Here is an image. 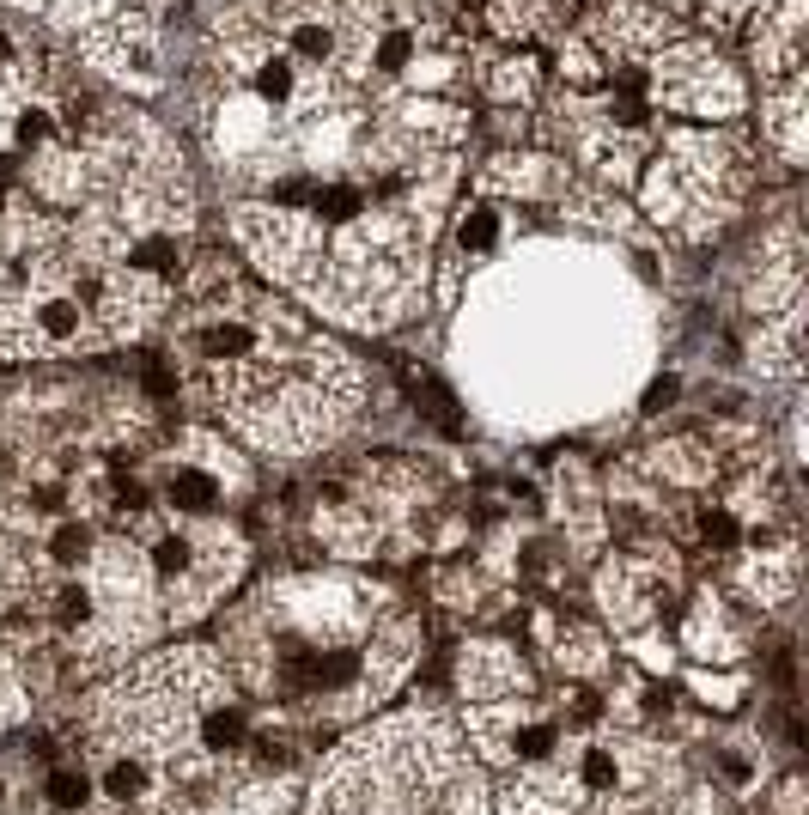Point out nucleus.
<instances>
[{"instance_id":"11","label":"nucleus","mask_w":809,"mask_h":815,"mask_svg":"<svg viewBox=\"0 0 809 815\" xmlns=\"http://www.w3.org/2000/svg\"><path fill=\"white\" fill-rule=\"evenodd\" d=\"M86 554V530H61L55 536V560H80Z\"/></svg>"},{"instance_id":"15","label":"nucleus","mask_w":809,"mask_h":815,"mask_svg":"<svg viewBox=\"0 0 809 815\" xmlns=\"http://www.w3.org/2000/svg\"><path fill=\"white\" fill-rule=\"evenodd\" d=\"M706 536H712V542H730V536H737V524H730L724 511H706Z\"/></svg>"},{"instance_id":"7","label":"nucleus","mask_w":809,"mask_h":815,"mask_svg":"<svg viewBox=\"0 0 809 815\" xmlns=\"http://www.w3.org/2000/svg\"><path fill=\"white\" fill-rule=\"evenodd\" d=\"M49 797H55L61 809H73V803H86V779H80V773H55V779H49Z\"/></svg>"},{"instance_id":"2","label":"nucleus","mask_w":809,"mask_h":815,"mask_svg":"<svg viewBox=\"0 0 809 815\" xmlns=\"http://www.w3.org/2000/svg\"><path fill=\"white\" fill-rule=\"evenodd\" d=\"M256 86H262V98H292V61H286V55L262 61V73H256Z\"/></svg>"},{"instance_id":"12","label":"nucleus","mask_w":809,"mask_h":815,"mask_svg":"<svg viewBox=\"0 0 809 815\" xmlns=\"http://www.w3.org/2000/svg\"><path fill=\"white\" fill-rule=\"evenodd\" d=\"M584 779H591V785H615V761H609V755L597 749L591 761H584Z\"/></svg>"},{"instance_id":"13","label":"nucleus","mask_w":809,"mask_h":815,"mask_svg":"<svg viewBox=\"0 0 809 815\" xmlns=\"http://www.w3.org/2000/svg\"><path fill=\"white\" fill-rule=\"evenodd\" d=\"M189 566V548L183 542H159V572H183Z\"/></svg>"},{"instance_id":"5","label":"nucleus","mask_w":809,"mask_h":815,"mask_svg":"<svg viewBox=\"0 0 809 815\" xmlns=\"http://www.w3.org/2000/svg\"><path fill=\"white\" fill-rule=\"evenodd\" d=\"M201 347H207L213 359H226V353H244V347H250V335H244L238 323H226V329H207V341H201Z\"/></svg>"},{"instance_id":"3","label":"nucleus","mask_w":809,"mask_h":815,"mask_svg":"<svg viewBox=\"0 0 809 815\" xmlns=\"http://www.w3.org/2000/svg\"><path fill=\"white\" fill-rule=\"evenodd\" d=\"M201 736H207V749H232L238 736H244V724H238V712H207Z\"/></svg>"},{"instance_id":"16","label":"nucleus","mask_w":809,"mask_h":815,"mask_svg":"<svg viewBox=\"0 0 809 815\" xmlns=\"http://www.w3.org/2000/svg\"><path fill=\"white\" fill-rule=\"evenodd\" d=\"M548 743H554V730H548V724L524 730V755H548Z\"/></svg>"},{"instance_id":"10","label":"nucleus","mask_w":809,"mask_h":815,"mask_svg":"<svg viewBox=\"0 0 809 815\" xmlns=\"http://www.w3.org/2000/svg\"><path fill=\"white\" fill-rule=\"evenodd\" d=\"M171 256H177V250H171L165 238H159V244H140V250H134V262H140V268H171Z\"/></svg>"},{"instance_id":"1","label":"nucleus","mask_w":809,"mask_h":815,"mask_svg":"<svg viewBox=\"0 0 809 815\" xmlns=\"http://www.w3.org/2000/svg\"><path fill=\"white\" fill-rule=\"evenodd\" d=\"M292 49L311 55V61H329V55H335V31H329L323 19H305L299 31H292Z\"/></svg>"},{"instance_id":"17","label":"nucleus","mask_w":809,"mask_h":815,"mask_svg":"<svg viewBox=\"0 0 809 815\" xmlns=\"http://www.w3.org/2000/svg\"><path fill=\"white\" fill-rule=\"evenodd\" d=\"M61 615L73 621V615H86V597H80V590H67V597H61Z\"/></svg>"},{"instance_id":"14","label":"nucleus","mask_w":809,"mask_h":815,"mask_svg":"<svg viewBox=\"0 0 809 815\" xmlns=\"http://www.w3.org/2000/svg\"><path fill=\"white\" fill-rule=\"evenodd\" d=\"M487 238H493V219H487V213H475V219H463V244H475V250H481Z\"/></svg>"},{"instance_id":"6","label":"nucleus","mask_w":809,"mask_h":815,"mask_svg":"<svg viewBox=\"0 0 809 815\" xmlns=\"http://www.w3.org/2000/svg\"><path fill=\"white\" fill-rule=\"evenodd\" d=\"M317 213H329V219H353V213H359V189H323V195H317Z\"/></svg>"},{"instance_id":"4","label":"nucleus","mask_w":809,"mask_h":815,"mask_svg":"<svg viewBox=\"0 0 809 815\" xmlns=\"http://www.w3.org/2000/svg\"><path fill=\"white\" fill-rule=\"evenodd\" d=\"M171 493H177L183 505H195V511H201V505H213V481H207V475H195V469H183V475L171 481Z\"/></svg>"},{"instance_id":"8","label":"nucleus","mask_w":809,"mask_h":815,"mask_svg":"<svg viewBox=\"0 0 809 815\" xmlns=\"http://www.w3.org/2000/svg\"><path fill=\"white\" fill-rule=\"evenodd\" d=\"M73 323H80V311H73L67 299H49V305H43V329H49V335H73Z\"/></svg>"},{"instance_id":"9","label":"nucleus","mask_w":809,"mask_h":815,"mask_svg":"<svg viewBox=\"0 0 809 815\" xmlns=\"http://www.w3.org/2000/svg\"><path fill=\"white\" fill-rule=\"evenodd\" d=\"M110 791H116V797L140 791V767H134V761H116V767H110Z\"/></svg>"}]
</instances>
